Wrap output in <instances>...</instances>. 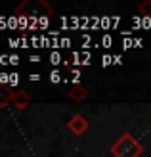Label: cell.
I'll list each match as a JSON object with an SVG mask.
<instances>
[{"label":"cell","instance_id":"6da1fadb","mask_svg":"<svg viewBox=\"0 0 151 157\" xmlns=\"http://www.w3.org/2000/svg\"><path fill=\"white\" fill-rule=\"evenodd\" d=\"M109 151L113 157H140L144 153V146H142L130 132H124V134H121L111 144Z\"/></svg>","mask_w":151,"mask_h":157},{"label":"cell","instance_id":"7a4b0ae2","mask_svg":"<svg viewBox=\"0 0 151 157\" xmlns=\"http://www.w3.org/2000/svg\"><path fill=\"white\" fill-rule=\"evenodd\" d=\"M88 127H90V123H88V119H86L84 115H81V113H77V115H73L71 119L67 121V128L73 132L75 136H82L86 130H88Z\"/></svg>","mask_w":151,"mask_h":157},{"label":"cell","instance_id":"3957f363","mask_svg":"<svg viewBox=\"0 0 151 157\" xmlns=\"http://www.w3.org/2000/svg\"><path fill=\"white\" fill-rule=\"evenodd\" d=\"M31 104V96L25 90H13V96H12V105H15L17 109H25Z\"/></svg>","mask_w":151,"mask_h":157},{"label":"cell","instance_id":"277c9868","mask_svg":"<svg viewBox=\"0 0 151 157\" xmlns=\"http://www.w3.org/2000/svg\"><path fill=\"white\" fill-rule=\"evenodd\" d=\"M69 98L73 101H84L86 98H88V90H86L82 84H75L73 88L69 90Z\"/></svg>","mask_w":151,"mask_h":157},{"label":"cell","instance_id":"5b68a950","mask_svg":"<svg viewBox=\"0 0 151 157\" xmlns=\"http://www.w3.org/2000/svg\"><path fill=\"white\" fill-rule=\"evenodd\" d=\"M12 96H13V90L6 88V86H0V105L12 104Z\"/></svg>","mask_w":151,"mask_h":157},{"label":"cell","instance_id":"8992f818","mask_svg":"<svg viewBox=\"0 0 151 157\" xmlns=\"http://www.w3.org/2000/svg\"><path fill=\"white\" fill-rule=\"evenodd\" d=\"M138 10H140V13L142 15H151V0H144V2H140L138 4Z\"/></svg>","mask_w":151,"mask_h":157}]
</instances>
